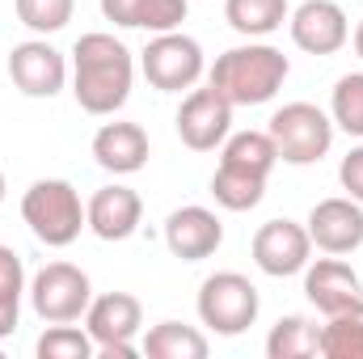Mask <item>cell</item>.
I'll return each instance as SVG.
<instances>
[{"mask_svg":"<svg viewBox=\"0 0 363 359\" xmlns=\"http://www.w3.org/2000/svg\"><path fill=\"white\" fill-rule=\"evenodd\" d=\"M144 326V304L131 296V292H106V296H93L89 309H85V330H89L97 355L106 359H135V334Z\"/></svg>","mask_w":363,"mask_h":359,"instance_id":"cell-6","label":"cell"},{"mask_svg":"<svg viewBox=\"0 0 363 359\" xmlns=\"http://www.w3.org/2000/svg\"><path fill=\"white\" fill-rule=\"evenodd\" d=\"M220 241H224V224H220V216L216 211H207V207H178V211H169V220H165V245H169V254L182 258V263H203V258H211L216 250H220Z\"/></svg>","mask_w":363,"mask_h":359,"instance_id":"cell-15","label":"cell"},{"mask_svg":"<svg viewBox=\"0 0 363 359\" xmlns=\"http://www.w3.org/2000/svg\"><path fill=\"white\" fill-rule=\"evenodd\" d=\"M93 351L97 347H93L89 330H77L72 321H60V326L43 330L38 343H34V355L38 359H89Z\"/></svg>","mask_w":363,"mask_h":359,"instance_id":"cell-25","label":"cell"},{"mask_svg":"<svg viewBox=\"0 0 363 359\" xmlns=\"http://www.w3.org/2000/svg\"><path fill=\"white\" fill-rule=\"evenodd\" d=\"M4 190H9V186H4V170H0V203H4Z\"/></svg>","mask_w":363,"mask_h":359,"instance_id":"cell-32","label":"cell"},{"mask_svg":"<svg viewBox=\"0 0 363 359\" xmlns=\"http://www.w3.org/2000/svg\"><path fill=\"white\" fill-rule=\"evenodd\" d=\"M9 77L26 97H55L68 81V60L47 43V38H30L17 43L9 55Z\"/></svg>","mask_w":363,"mask_h":359,"instance_id":"cell-13","label":"cell"},{"mask_svg":"<svg viewBox=\"0 0 363 359\" xmlns=\"http://www.w3.org/2000/svg\"><path fill=\"white\" fill-rule=\"evenodd\" d=\"M330 118H334V127H342L347 136H363V72L338 77L334 97H330Z\"/></svg>","mask_w":363,"mask_h":359,"instance_id":"cell-26","label":"cell"},{"mask_svg":"<svg viewBox=\"0 0 363 359\" xmlns=\"http://www.w3.org/2000/svg\"><path fill=\"white\" fill-rule=\"evenodd\" d=\"M93 161L106 174H140L148 165V131L140 123H106V127H97Z\"/></svg>","mask_w":363,"mask_h":359,"instance_id":"cell-17","label":"cell"},{"mask_svg":"<svg viewBox=\"0 0 363 359\" xmlns=\"http://www.w3.org/2000/svg\"><path fill=\"white\" fill-rule=\"evenodd\" d=\"M101 17L123 30L169 34L186 21V0H101Z\"/></svg>","mask_w":363,"mask_h":359,"instance_id":"cell-18","label":"cell"},{"mask_svg":"<svg viewBox=\"0 0 363 359\" xmlns=\"http://www.w3.org/2000/svg\"><path fill=\"white\" fill-rule=\"evenodd\" d=\"M291 43L308 55H334L351 43V21L342 13V4L334 0H304L291 17Z\"/></svg>","mask_w":363,"mask_h":359,"instance_id":"cell-12","label":"cell"},{"mask_svg":"<svg viewBox=\"0 0 363 359\" xmlns=\"http://www.w3.org/2000/svg\"><path fill=\"white\" fill-rule=\"evenodd\" d=\"M355 55H359V60H363V21H359V26H355Z\"/></svg>","mask_w":363,"mask_h":359,"instance_id":"cell-31","label":"cell"},{"mask_svg":"<svg viewBox=\"0 0 363 359\" xmlns=\"http://www.w3.org/2000/svg\"><path fill=\"white\" fill-rule=\"evenodd\" d=\"M89 300H93L89 275L81 267H72V263H47L34 275V283H30V304H34V313L47 326L81 321L85 309H89Z\"/></svg>","mask_w":363,"mask_h":359,"instance_id":"cell-7","label":"cell"},{"mask_svg":"<svg viewBox=\"0 0 363 359\" xmlns=\"http://www.w3.org/2000/svg\"><path fill=\"white\" fill-rule=\"evenodd\" d=\"M17 4V17L21 26H30L34 34H55L72 21V9L77 0H13Z\"/></svg>","mask_w":363,"mask_h":359,"instance_id":"cell-27","label":"cell"},{"mask_svg":"<svg viewBox=\"0 0 363 359\" xmlns=\"http://www.w3.org/2000/svg\"><path fill=\"white\" fill-rule=\"evenodd\" d=\"M224 17L237 34L245 38H267L274 34L291 13H287V0H224Z\"/></svg>","mask_w":363,"mask_h":359,"instance_id":"cell-21","label":"cell"},{"mask_svg":"<svg viewBox=\"0 0 363 359\" xmlns=\"http://www.w3.org/2000/svg\"><path fill=\"white\" fill-rule=\"evenodd\" d=\"M211 194H216V203L228 207V211H250V207L262 203V194H267V178L254 174V170H241V165L220 161V170L211 174Z\"/></svg>","mask_w":363,"mask_h":359,"instance_id":"cell-20","label":"cell"},{"mask_svg":"<svg viewBox=\"0 0 363 359\" xmlns=\"http://www.w3.org/2000/svg\"><path fill=\"white\" fill-rule=\"evenodd\" d=\"M258 287L237 275V270H220V275H207L203 287H199V321L224 338H237L245 334L254 321H258Z\"/></svg>","mask_w":363,"mask_h":359,"instance_id":"cell-5","label":"cell"},{"mask_svg":"<svg viewBox=\"0 0 363 359\" xmlns=\"http://www.w3.org/2000/svg\"><path fill=\"white\" fill-rule=\"evenodd\" d=\"M267 355L271 359H308L317 355V326L300 313L279 317L267 334Z\"/></svg>","mask_w":363,"mask_h":359,"instance_id":"cell-22","label":"cell"},{"mask_svg":"<svg viewBox=\"0 0 363 359\" xmlns=\"http://www.w3.org/2000/svg\"><path fill=\"white\" fill-rule=\"evenodd\" d=\"M220 161L271 178V170L279 165V153H274V140L267 136V131H237V136L224 140V157H220Z\"/></svg>","mask_w":363,"mask_h":359,"instance_id":"cell-23","label":"cell"},{"mask_svg":"<svg viewBox=\"0 0 363 359\" xmlns=\"http://www.w3.org/2000/svg\"><path fill=\"white\" fill-rule=\"evenodd\" d=\"M317 355L325 359H363V313L330 317L317 330Z\"/></svg>","mask_w":363,"mask_h":359,"instance_id":"cell-24","label":"cell"},{"mask_svg":"<svg viewBox=\"0 0 363 359\" xmlns=\"http://www.w3.org/2000/svg\"><path fill=\"white\" fill-rule=\"evenodd\" d=\"M140 351L148 359H207V334L194 330V326H182V321H161L144 334Z\"/></svg>","mask_w":363,"mask_h":359,"instance_id":"cell-19","label":"cell"},{"mask_svg":"<svg viewBox=\"0 0 363 359\" xmlns=\"http://www.w3.org/2000/svg\"><path fill=\"white\" fill-rule=\"evenodd\" d=\"M308 254H313V237L296 220H267L254 233V263H258V270H267L274 279L300 275L313 263Z\"/></svg>","mask_w":363,"mask_h":359,"instance_id":"cell-11","label":"cell"},{"mask_svg":"<svg viewBox=\"0 0 363 359\" xmlns=\"http://www.w3.org/2000/svg\"><path fill=\"white\" fill-rule=\"evenodd\" d=\"M85 220L101 241H127L144 220V199L131 186H101L85 207Z\"/></svg>","mask_w":363,"mask_h":359,"instance_id":"cell-16","label":"cell"},{"mask_svg":"<svg viewBox=\"0 0 363 359\" xmlns=\"http://www.w3.org/2000/svg\"><path fill=\"white\" fill-rule=\"evenodd\" d=\"M308 237L321 254H355L363 245V203L347 199H321L308 211Z\"/></svg>","mask_w":363,"mask_h":359,"instance_id":"cell-14","label":"cell"},{"mask_svg":"<svg viewBox=\"0 0 363 359\" xmlns=\"http://www.w3.org/2000/svg\"><path fill=\"white\" fill-rule=\"evenodd\" d=\"M304 296L325 317L363 313V279L347 263H338V254L334 258H317V263L304 267Z\"/></svg>","mask_w":363,"mask_h":359,"instance_id":"cell-10","label":"cell"},{"mask_svg":"<svg viewBox=\"0 0 363 359\" xmlns=\"http://www.w3.org/2000/svg\"><path fill=\"white\" fill-rule=\"evenodd\" d=\"M338 182H342V190H347L355 203H363V144L342 157V165H338Z\"/></svg>","mask_w":363,"mask_h":359,"instance_id":"cell-29","label":"cell"},{"mask_svg":"<svg viewBox=\"0 0 363 359\" xmlns=\"http://www.w3.org/2000/svg\"><path fill=\"white\" fill-rule=\"evenodd\" d=\"M267 136L274 140L279 161L287 165H317L330 144H334V118L313 106V101H287L283 110H274Z\"/></svg>","mask_w":363,"mask_h":359,"instance_id":"cell-4","label":"cell"},{"mask_svg":"<svg viewBox=\"0 0 363 359\" xmlns=\"http://www.w3.org/2000/svg\"><path fill=\"white\" fill-rule=\"evenodd\" d=\"M233 131V101L220 89H190L178 106V140L194 153H211Z\"/></svg>","mask_w":363,"mask_h":359,"instance_id":"cell-9","label":"cell"},{"mask_svg":"<svg viewBox=\"0 0 363 359\" xmlns=\"http://www.w3.org/2000/svg\"><path fill=\"white\" fill-rule=\"evenodd\" d=\"M21 220L30 224V233L51 245L64 250L81 237V228H89L85 220V203L77 194V186L64 178H38L21 194Z\"/></svg>","mask_w":363,"mask_h":359,"instance_id":"cell-3","label":"cell"},{"mask_svg":"<svg viewBox=\"0 0 363 359\" xmlns=\"http://www.w3.org/2000/svg\"><path fill=\"white\" fill-rule=\"evenodd\" d=\"M0 68H4V60H0Z\"/></svg>","mask_w":363,"mask_h":359,"instance_id":"cell-33","label":"cell"},{"mask_svg":"<svg viewBox=\"0 0 363 359\" xmlns=\"http://www.w3.org/2000/svg\"><path fill=\"white\" fill-rule=\"evenodd\" d=\"M21 292H26V267L17 258V250L0 245V296H17L21 300Z\"/></svg>","mask_w":363,"mask_h":359,"instance_id":"cell-28","label":"cell"},{"mask_svg":"<svg viewBox=\"0 0 363 359\" xmlns=\"http://www.w3.org/2000/svg\"><path fill=\"white\" fill-rule=\"evenodd\" d=\"M287 72H291V64L279 47L245 43V47H233V51L216 55V64L207 72V85L220 89L233 106H262L283 89Z\"/></svg>","mask_w":363,"mask_h":359,"instance_id":"cell-2","label":"cell"},{"mask_svg":"<svg viewBox=\"0 0 363 359\" xmlns=\"http://www.w3.org/2000/svg\"><path fill=\"white\" fill-rule=\"evenodd\" d=\"M140 72H144V81L152 89L161 93L194 89V81L203 77V47L190 34H182V30L152 34V43L140 55Z\"/></svg>","mask_w":363,"mask_h":359,"instance_id":"cell-8","label":"cell"},{"mask_svg":"<svg viewBox=\"0 0 363 359\" xmlns=\"http://www.w3.org/2000/svg\"><path fill=\"white\" fill-rule=\"evenodd\" d=\"M135 81V60L114 34H81L72 47V97L85 114H114L127 106Z\"/></svg>","mask_w":363,"mask_h":359,"instance_id":"cell-1","label":"cell"},{"mask_svg":"<svg viewBox=\"0 0 363 359\" xmlns=\"http://www.w3.org/2000/svg\"><path fill=\"white\" fill-rule=\"evenodd\" d=\"M17 317H21V300L17 296H0V338H9L17 330Z\"/></svg>","mask_w":363,"mask_h":359,"instance_id":"cell-30","label":"cell"}]
</instances>
